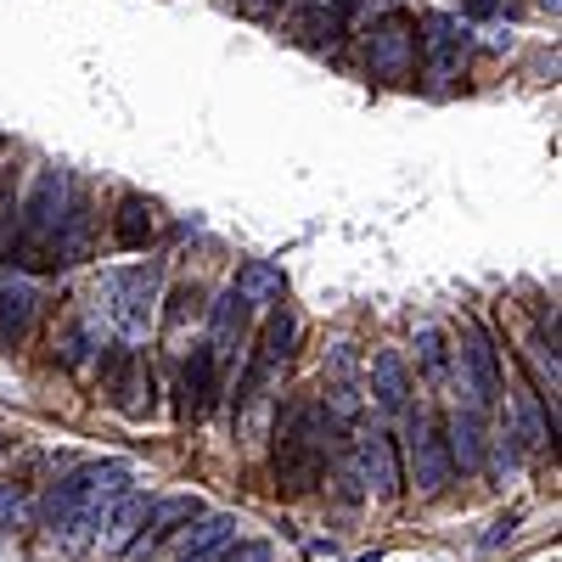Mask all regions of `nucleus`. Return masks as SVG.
Listing matches in <instances>:
<instances>
[{
	"label": "nucleus",
	"mask_w": 562,
	"mask_h": 562,
	"mask_svg": "<svg viewBox=\"0 0 562 562\" xmlns=\"http://www.w3.org/2000/svg\"><path fill=\"white\" fill-rule=\"evenodd\" d=\"M344 450V422L321 400L299 394L276 416V490L281 495H310L326 479V461Z\"/></svg>",
	"instance_id": "nucleus-1"
},
{
	"label": "nucleus",
	"mask_w": 562,
	"mask_h": 562,
	"mask_svg": "<svg viewBox=\"0 0 562 562\" xmlns=\"http://www.w3.org/2000/svg\"><path fill=\"white\" fill-rule=\"evenodd\" d=\"M68 192H74V175L68 169H57V164H40L34 169L29 192L18 198V214H12V248H7L12 265L52 270V248H57V225H63Z\"/></svg>",
	"instance_id": "nucleus-2"
},
{
	"label": "nucleus",
	"mask_w": 562,
	"mask_h": 562,
	"mask_svg": "<svg viewBox=\"0 0 562 562\" xmlns=\"http://www.w3.org/2000/svg\"><path fill=\"white\" fill-rule=\"evenodd\" d=\"M124 484H130L124 461H90V467H79V473H68L63 484H52V495H45V506H40V524L57 540H79L85 529H97L108 501L124 495Z\"/></svg>",
	"instance_id": "nucleus-3"
},
{
	"label": "nucleus",
	"mask_w": 562,
	"mask_h": 562,
	"mask_svg": "<svg viewBox=\"0 0 562 562\" xmlns=\"http://www.w3.org/2000/svg\"><path fill=\"white\" fill-rule=\"evenodd\" d=\"M153 299H158V265H130V270H108L97 288V321L119 326L124 338H140L153 326Z\"/></svg>",
	"instance_id": "nucleus-4"
},
{
	"label": "nucleus",
	"mask_w": 562,
	"mask_h": 562,
	"mask_svg": "<svg viewBox=\"0 0 562 562\" xmlns=\"http://www.w3.org/2000/svg\"><path fill=\"white\" fill-rule=\"evenodd\" d=\"M293 344H299V315L293 310H270V321L259 326V338H254V349H248V366H243V383H237V416L270 389V378L281 366L293 360Z\"/></svg>",
	"instance_id": "nucleus-5"
},
{
	"label": "nucleus",
	"mask_w": 562,
	"mask_h": 562,
	"mask_svg": "<svg viewBox=\"0 0 562 562\" xmlns=\"http://www.w3.org/2000/svg\"><path fill=\"white\" fill-rule=\"evenodd\" d=\"M456 371H461V394L473 411H490L501 405V355H495V338L484 333L479 321H467L461 326V344L450 349Z\"/></svg>",
	"instance_id": "nucleus-6"
},
{
	"label": "nucleus",
	"mask_w": 562,
	"mask_h": 562,
	"mask_svg": "<svg viewBox=\"0 0 562 562\" xmlns=\"http://www.w3.org/2000/svg\"><path fill=\"white\" fill-rule=\"evenodd\" d=\"M366 74L378 85H411L416 79V29H411V18L389 12L383 23L366 29Z\"/></svg>",
	"instance_id": "nucleus-7"
},
{
	"label": "nucleus",
	"mask_w": 562,
	"mask_h": 562,
	"mask_svg": "<svg viewBox=\"0 0 562 562\" xmlns=\"http://www.w3.org/2000/svg\"><path fill=\"white\" fill-rule=\"evenodd\" d=\"M405 461H411V484L422 495H439L456 479L450 450H445V428H439V411H416L405 422Z\"/></svg>",
	"instance_id": "nucleus-8"
},
{
	"label": "nucleus",
	"mask_w": 562,
	"mask_h": 562,
	"mask_svg": "<svg viewBox=\"0 0 562 562\" xmlns=\"http://www.w3.org/2000/svg\"><path fill=\"white\" fill-rule=\"evenodd\" d=\"M108 400H113V411L130 416V422H147V416H153V366H147V355L124 349V355L108 366Z\"/></svg>",
	"instance_id": "nucleus-9"
},
{
	"label": "nucleus",
	"mask_w": 562,
	"mask_h": 562,
	"mask_svg": "<svg viewBox=\"0 0 562 562\" xmlns=\"http://www.w3.org/2000/svg\"><path fill=\"white\" fill-rule=\"evenodd\" d=\"M90 243H97V203H90V186L74 180L68 209H63V225H57L52 270H57V265H79V259H90Z\"/></svg>",
	"instance_id": "nucleus-10"
},
{
	"label": "nucleus",
	"mask_w": 562,
	"mask_h": 562,
	"mask_svg": "<svg viewBox=\"0 0 562 562\" xmlns=\"http://www.w3.org/2000/svg\"><path fill=\"white\" fill-rule=\"evenodd\" d=\"M416 45H422V57H428V85L434 90H450L456 74H461V29H456V18L434 12L428 23H422Z\"/></svg>",
	"instance_id": "nucleus-11"
},
{
	"label": "nucleus",
	"mask_w": 562,
	"mask_h": 562,
	"mask_svg": "<svg viewBox=\"0 0 562 562\" xmlns=\"http://www.w3.org/2000/svg\"><path fill=\"white\" fill-rule=\"evenodd\" d=\"M439 428H445V450H450V467H456V473H479V467H484V456H490L484 411L461 405V411L439 416Z\"/></svg>",
	"instance_id": "nucleus-12"
},
{
	"label": "nucleus",
	"mask_w": 562,
	"mask_h": 562,
	"mask_svg": "<svg viewBox=\"0 0 562 562\" xmlns=\"http://www.w3.org/2000/svg\"><path fill=\"white\" fill-rule=\"evenodd\" d=\"M34 315H40V293L29 281H0V355H18L34 333Z\"/></svg>",
	"instance_id": "nucleus-13"
},
{
	"label": "nucleus",
	"mask_w": 562,
	"mask_h": 562,
	"mask_svg": "<svg viewBox=\"0 0 562 562\" xmlns=\"http://www.w3.org/2000/svg\"><path fill=\"white\" fill-rule=\"evenodd\" d=\"M355 467H360L366 490H378L383 501H394V495H400V484H405V473H400V450H394V434H366V439L355 445Z\"/></svg>",
	"instance_id": "nucleus-14"
},
{
	"label": "nucleus",
	"mask_w": 562,
	"mask_h": 562,
	"mask_svg": "<svg viewBox=\"0 0 562 562\" xmlns=\"http://www.w3.org/2000/svg\"><path fill=\"white\" fill-rule=\"evenodd\" d=\"M147 506H153V501H140V495L108 501V512L97 518V540H102L108 557H124V551L140 540V529H147Z\"/></svg>",
	"instance_id": "nucleus-15"
},
{
	"label": "nucleus",
	"mask_w": 562,
	"mask_h": 562,
	"mask_svg": "<svg viewBox=\"0 0 562 562\" xmlns=\"http://www.w3.org/2000/svg\"><path fill=\"white\" fill-rule=\"evenodd\" d=\"M237 529H243V524L231 518V512H203L198 529L175 546V557H169V562H220V551H225L231 540H237Z\"/></svg>",
	"instance_id": "nucleus-16"
},
{
	"label": "nucleus",
	"mask_w": 562,
	"mask_h": 562,
	"mask_svg": "<svg viewBox=\"0 0 562 562\" xmlns=\"http://www.w3.org/2000/svg\"><path fill=\"white\" fill-rule=\"evenodd\" d=\"M214 394H220V383H214L209 344H192V360H180V411L198 422V416L214 411Z\"/></svg>",
	"instance_id": "nucleus-17"
},
{
	"label": "nucleus",
	"mask_w": 562,
	"mask_h": 562,
	"mask_svg": "<svg viewBox=\"0 0 562 562\" xmlns=\"http://www.w3.org/2000/svg\"><path fill=\"white\" fill-rule=\"evenodd\" d=\"M102 344H108V326H102L97 315H74V321L63 326V338H57V360L74 366V371H85L90 360L102 355Z\"/></svg>",
	"instance_id": "nucleus-18"
},
{
	"label": "nucleus",
	"mask_w": 562,
	"mask_h": 562,
	"mask_svg": "<svg viewBox=\"0 0 562 562\" xmlns=\"http://www.w3.org/2000/svg\"><path fill=\"white\" fill-rule=\"evenodd\" d=\"M153 231H158L153 203L135 198V192H124V198H119V214H113V243H119L124 254H140V248L153 243Z\"/></svg>",
	"instance_id": "nucleus-19"
},
{
	"label": "nucleus",
	"mask_w": 562,
	"mask_h": 562,
	"mask_svg": "<svg viewBox=\"0 0 562 562\" xmlns=\"http://www.w3.org/2000/svg\"><path fill=\"white\" fill-rule=\"evenodd\" d=\"M371 394H378L383 411H405L411 400V366L400 349H383L378 360H371Z\"/></svg>",
	"instance_id": "nucleus-20"
},
{
	"label": "nucleus",
	"mask_w": 562,
	"mask_h": 562,
	"mask_svg": "<svg viewBox=\"0 0 562 562\" xmlns=\"http://www.w3.org/2000/svg\"><path fill=\"white\" fill-rule=\"evenodd\" d=\"M198 518H203V501L198 495H164V501L147 506V529H140V540L158 546L164 535H175L180 524H198Z\"/></svg>",
	"instance_id": "nucleus-21"
},
{
	"label": "nucleus",
	"mask_w": 562,
	"mask_h": 562,
	"mask_svg": "<svg viewBox=\"0 0 562 562\" xmlns=\"http://www.w3.org/2000/svg\"><path fill=\"white\" fill-rule=\"evenodd\" d=\"M231 288H237V299H243L248 310L276 304V299H281V270H276V265H265V259H254V265H243V276L231 281Z\"/></svg>",
	"instance_id": "nucleus-22"
},
{
	"label": "nucleus",
	"mask_w": 562,
	"mask_h": 562,
	"mask_svg": "<svg viewBox=\"0 0 562 562\" xmlns=\"http://www.w3.org/2000/svg\"><path fill=\"white\" fill-rule=\"evenodd\" d=\"M416 366L428 371V383L450 378V338L439 333V326H422V333H416Z\"/></svg>",
	"instance_id": "nucleus-23"
},
{
	"label": "nucleus",
	"mask_w": 562,
	"mask_h": 562,
	"mask_svg": "<svg viewBox=\"0 0 562 562\" xmlns=\"http://www.w3.org/2000/svg\"><path fill=\"white\" fill-rule=\"evenodd\" d=\"M203 315V288L192 281V288H175L169 304H164V333H180L186 321H198Z\"/></svg>",
	"instance_id": "nucleus-24"
},
{
	"label": "nucleus",
	"mask_w": 562,
	"mask_h": 562,
	"mask_svg": "<svg viewBox=\"0 0 562 562\" xmlns=\"http://www.w3.org/2000/svg\"><path fill=\"white\" fill-rule=\"evenodd\" d=\"M12 214H18V180L12 169H0V259L12 248Z\"/></svg>",
	"instance_id": "nucleus-25"
},
{
	"label": "nucleus",
	"mask_w": 562,
	"mask_h": 562,
	"mask_svg": "<svg viewBox=\"0 0 562 562\" xmlns=\"http://www.w3.org/2000/svg\"><path fill=\"white\" fill-rule=\"evenodd\" d=\"M23 512H29V484L23 479H7V484H0V529H12Z\"/></svg>",
	"instance_id": "nucleus-26"
},
{
	"label": "nucleus",
	"mask_w": 562,
	"mask_h": 562,
	"mask_svg": "<svg viewBox=\"0 0 562 562\" xmlns=\"http://www.w3.org/2000/svg\"><path fill=\"white\" fill-rule=\"evenodd\" d=\"M220 562H276V546L270 540H231L220 551Z\"/></svg>",
	"instance_id": "nucleus-27"
},
{
	"label": "nucleus",
	"mask_w": 562,
	"mask_h": 562,
	"mask_svg": "<svg viewBox=\"0 0 562 562\" xmlns=\"http://www.w3.org/2000/svg\"><path fill=\"white\" fill-rule=\"evenodd\" d=\"M467 12H473V18H484V12H495V0H467Z\"/></svg>",
	"instance_id": "nucleus-28"
}]
</instances>
